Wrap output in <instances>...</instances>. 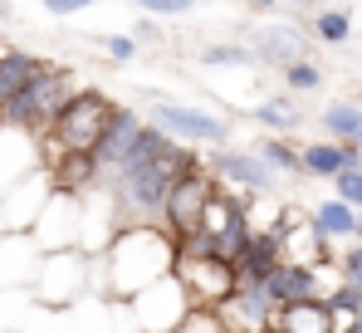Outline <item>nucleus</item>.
<instances>
[{
  "label": "nucleus",
  "mask_w": 362,
  "mask_h": 333,
  "mask_svg": "<svg viewBox=\"0 0 362 333\" xmlns=\"http://www.w3.org/2000/svg\"><path fill=\"white\" fill-rule=\"evenodd\" d=\"M177 235L167 225H118L108 245L93 255V289L108 299H132L152 279L172 275Z\"/></svg>",
  "instance_id": "obj_1"
},
{
  "label": "nucleus",
  "mask_w": 362,
  "mask_h": 333,
  "mask_svg": "<svg viewBox=\"0 0 362 333\" xmlns=\"http://www.w3.org/2000/svg\"><path fill=\"white\" fill-rule=\"evenodd\" d=\"M113 113H118V103H113L98 84H83V89L54 113V123L40 132V162L49 166V162H59V157H74V152H93Z\"/></svg>",
  "instance_id": "obj_2"
},
{
  "label": "nucleus",
  "mask_w": 362,
  "mask_h": 333,
  "mask_svg": "<svg viewBox=\"0 0 362 333\" xmlns=\"http://www.w3.org/2000/svg\"><path fill=\"white\" fill-rule=\"evenodd\" d=\"M83 84H88L83 74H74V69H64V64H49L30 89H20L10 103H0V128H20V132L40 137V132L54 123V113H59Z\"/></svg>",
  "instance_id": "obj_3"
},
{
  "label": "nucleus",
  "mask_w": 362,
  "mask_h": 333,
  "mask_svg": "<svg viewBox=\"0 0 362 333\" xmlns=\"http://www.w3.org/2000/svg\"><path fill=\"white\" fill-rule=\"evenodd\" d=\"M147 123L162 128L167 137H177L186 147H226L235 142V123L216 108H201V103H181V98H152L147 103Z\"/></svg>",
  "instance_id": "obj_4"
},
{
  "label": "nucleus",
  "mask_w": 362,
  "mask_h": 333,
  "mask_svg": "<svg viewBox=\"0 0 362 333\" xmlns=\"http://www.w3.org/2000/svg\"><path fill=\"white\" fill-rule=\"evenodd\" d=\"M88 289H93V255L83 250H45L30 279V299L40 309H69Z\"/></svg>",
  "instance_id": "obj_5"
},
{
  "label": "nucleus",
  "mask_w": 362,
  "mask_h": 333,
  "mask_svg": "<svg viewBox=\"0 0 362 333\" xmlns=\"http://www.w3.org/2000/svg\"><path fill=\"white\" fill-rule=\"evenodd\" d=\"M172 275L186 289L191 309H221L235 294V270L221 255H177L172 260Z\"/></svg>",
  "instance_id": "obj_6"
},
{
  "label": "nucleus",
  "mask_w": 362,
  "mask_h": 333,
  "mask_svg": "<svg viewBox=\"0 0 362 333\" xmlns=\"http://www.w3.org/2000/svg\"><path fill=\"white\" fill-rule=\"evenodd\" d=\"M78 230H83V201H78V191H59L54 186L45 196L35 225H30V240L40 245V255L45 250H78Z\"/></svg>",
  "instance_id": "obj_7"
},
{
  "label": "nucleus",
  "mask_w": 362,
  "mask_h": 333,
  "mask_svg": "<svg viewBox=\"0 0 362 333\" xmlns=\"http://www.w3.org/2000/svg\"><path fill=\"white\" fill-rule=\"evenodd\" d=\"M127 309L137 319V333H172L186 319L191 299H186V289L177 284V275H162V279H152L147 289H137L127 299Z\"/></svg>",
  "instance_id": "obj_8"
},
{
  "label": "nucleus",
  "mask_w": 362,
  "mask_h": 333,
  "mask_svg": "<svg viewBox=\"0 0 362 333\" xmlns=\"http://www.w3.org/2000/svg\"><path fill=\"white\" fill-rule=\"evenodd\" d=\"M221 186V176L211 171L206 162H196L191 171H181L177 181H172V191H167V206H162V225L172 230V235H186V230H196L201 221V206L211 201V191Z\"/></svg>",
  "instance_id": "obj_9"
},
{
  "label": "nucleus",
  "mask_w": 362,
  "mask_h": 333,
  "mask_svg": "<svg viewBox=\"0 0 362 333\" xmlns=\"http://www.w3.org/2000/svg\"><path fill=\"white\" fill-rule=\"evenodd\" d=\"M206 166H211V171H216L226 186H235V191H250V196H269V191L279 186V171L259 162V157H255V147H235V142H226V147H211Z\"/></svg>",
  "instance_id": "obj_10"
},
{
  "label": "nucleus",
  "mask_w": 362,
  "mask_h": 333,
  "mask_svg": "<svg viewBox=\"0 0 362 333\" xmlns=\"http://www.w3.org/2000/svg\"><path fill=\"white\" fill-rule=\"evenodd\" d=\"M245 45H250V55L259 69H284V64H294V59H308V30L303 25H259V30H250L245 35Z\"/></svg>",
  "instance_id": "obj_11"
},
{
  "label": "nucleus",
  "mask_w": 362,
  "mask_h": 333,
  "mask_svg": "<svg viewBox=\"0 0 362 333\" xmlns=\"http://www.w3.org/2000/svg\"><path fill=\"white\" fill-rule=\"evenodd\" d=\"M284 260V245H279V230H250L245 245L235 250L230 270H235V289H259L264 275Z\"/></svg>",
  "instance_id": "obj_12"
},
{
  "label": "nucleus",
  "mask_w": 362,
  "mask_h": 333,
  "mask_svg": "<svg viewBox=\"0 0 362 333\" xmlns=\"http://www.w3.org/2000/svg\"><path fill=\"white\" fill-rule=\"evenodd\" d=\"M142 128H147V113H142V108H127V103H118V113L108 118V128H103V137H98V147L88 152V157H93V166H98V181H103V176L113 171V162H118L122 152H127V142H132V137H137Z\"/></svg>",
  "instance_id": "obj_13"
},
{
  "label": "nucleus",
  "mask_w": 362,
  "mask_h": 333,
  "mask_svg": "<svg viewBox=\"0 0 362 333\" xmlns=\"http://www.w3.org/2000/svg\"><path fill=\"white\" fill-rule=\"evenodd\" d=\"M40 162V137H30V132H20V128H0V196L5 191H15Z\"/></svg>",
  "instance_id": "obj_14"
},
{
  "label": "nucleus",
  "mask_w": 362,
  "mask_h": 333,
  "mask_svg": "<svg viewBox=\"0 0 362 333\" xmlns=\"http://www.w3.org/2000/svg\"><path fill=\"white\" fill-rule=\"evenodd\" d=\"M264 333H338V319H333L328 299H294L269 314Z\"/></svg>",
  "instance_id": "obj_15"
},
{
  "label": "nucleus",
  "mask_w": 362,
  "mask_h": 333,
  "mask_svg": "<svg viewBox=\"0 0 362 333\" xmlns=\"http://www.w3.org/2000/svg\"><path fill=\"white\" fill-rule=\"evenodd\" d=\"M264 299L279 309V304H294V299H323L318 294V270L313 265H294V260H279L269 275H264Z\"/></svg>",
  "instance_id": "obj_16"
},
{
  "label": "nucleus",
  "mask_w": 362,
  "mask_h": 333,
  "mask_svg": "<svg viewBox=\"0 0 362 333\" xmlns=\"http://www.w3.org/2000/svg\"><path fill=\"white\" fill-rule=\"evenodd\" d=\"M40 265V245L30 240V230H15V235H0V289H30Z\"/></svg>",
  "instance_id": "obj_17"
},
{
  "label": "nucleus",
  "mask_w": 362,
  "mask_h": 333,
  "mask_svg": "<svg viewBox=\"0 0 362 333\" xmlns=\"http://www.w3.org/2000/svg\"><path fill=\"white\" fill-rule=\"evenodd\" d=\"M348 166H362V147H358V142H333V137H323V142L299 147V171H303V176H323V181H333V176L348 171Z\"/></svg>",
  "instance_id": "obj_18"
},
{
  "label": "nucleus",
  "mask_w": 362,
  "mask_h": 333,
  "mask_svg": "<svg viewBox=\"0 0 362 333\" xmlns=\"http://www.w3.org/2000/svg\"><path fill=\"white\" fill-rule=\"evenodd\" d=\"M216 314H221V324H226L230 333H264V329H269L274 304L264 299V289H235Z\"/></svg>",
  "instance_id": "obj_19"
},
{
  "label": "nucleus",
  "mask_w": 362,
  "mask_h": 333,
  "mask_svg": "<svg viewBox=\"0 0 362 333\" xmlns=\"http://www.w3.org/2000/svg\"><path fill=\"white\" fill-rule=\"evenodd\" d=\"M54 59L35 55V50H15V45H0V103H10L20 89H30Z\"/></svg>",
  "instance_id": "obj_20"
},
{
  "label": "nucleus",
  "mask_w": 362,
  "mask_h": 333,
  "mask_svg": "<svg viewBox=\"0 0 362 333\" xmlns=\"http://www.w3.org/2000/svg\"><path fill=\"white\" fill-rule=\"evenodd\" d=\"M308 225H313L323 240H353V235H358V211H353L348 201L328 196V201H318V206L308 211Z\"/></svg>",
  "instance_id": "obj_21"
},
{
  "label": "nucleus",
  "mask_w": 362,
  "mask_h": 333,
  "mask_svg": "<svg viewBox=\"0 0 362 333\" xmlns=\"http://www.w3.org/2000/svg\"><path fill=\"white\" fill-rule=\"evenodd\" d=\"M255 123H259L264 132L289 137V132L303 123V113H299V103H294V94H269L264 103H255Z\"/></svg>",
  "instance_id": "obj_22"
},
{
  "label": "nucleus",
  "mask_w": 362,
  "mask_h": 333,
  "mask_svg": "<svg viewBox=\"0 0 362 333\" xmlns=\"http://www.w3.org/2000/svg\"><path fill=\"white\" fill-rule=\"evenodd\" d=\"M323 132L333 137V142H358L362 147V118H358V98H333L328 108H323Z\"/></svg>",
  "instance_id": "obj_23"
},
{
  "label": "nucleus",
  "mask_w": 362,
  "mask_h": 333,
  "mask_svg": "<svg viewBox=\"0 0 362 333\" xmlns=\"http://www.w3.org/2000/svg\"><path fill=\"white\" fill-rule=\"evenodd\" d=\"M255 157L264 166H274L279 176H303L299 171V142H289V137H279V132H264V137L255 142Z\"/></svg>",
  "instance_id": "obj_24"
},
{
  "label": "nucleus",
  "mask_w": 362,
  "mask_h": 333,
  "mask_svg": "<svg viewBox=\"0 0 362 333\" xmlns=\"http://www.w3.org/2000/svg\"><path fill=\"white\" fill-rule=\"evenodd\" d=\"M201 59V69H250L255 55H250V45L245 40H221V45H201L196 50Z\"/></svg>",
  "instance_id": "obj_25"
},
{
  "label": "nucleus",
  "mask_w": 362,
  "mask_h": 333,
  "mask_svg": "<svg viewBox=\"0 0 362 333\" xmlns=\"http://www.w3.org/2000/svg\"><path fill=\"white\" fill-rule=\"evenodd\" d=\"M308 35H318L323 45L338 50V45L353 40V15H348V10H318V15L308 20Z\"/></svg>",
  "instance_id": "obj_26"
},
{
  "label": "nucleus",
  "mask_w": 362,
  "mask_h": 333,
  "mask_svg": "<svg viewBox=\"0 0 362 333\" xmlns=\"http://www.w3.org/2000/svg\"><path fill=\"white\" fill-rule=\"evenodd\" d=\"M279 79H284V94H318L323 89V69L313 64V59H294V64H284L279 69Z\"/></svg>",
  "instance_id": "obj_27"
},
{
  "label": "nucleus",
  "mask_w": 362,
  "mask_h": 333,
  "mask_svg": "<svg viewBox=\"0 0 362 333\" xmlns=\"http://www.w3.org/2000/svg\"><path fill=\"white\" fill-rule=\"evenodd\" d=\"M328 309H333V319H338V324L362 319V284H353V279H338V284L328 289Z\"/></svg>",
  "instance_id": "obj_28"
},
{
  "label": "nucleus",
  "mask_w": 362,
  "mask_h": 333,
  "mask_svg": "<svg viewBox=\"0 0 362 333\" xmlns=\"http://www.w3.org/2000/svg\"><path fill=\"white\" fill-rule=\"evenodd\" d=\"M142 15H152V20H181V15H191L201 0H132Z\"/></svg>",
  "instance_id": "obj_29"
},
{
  "label": "nucleus",
  "mask_w": 362,
  "mask_h": 333,
  "mask_svg": "<svg viewBox=\"0 0 362 333\" xmlns=\"http://www.w3.org/2000/svg\"><path fill=\"white\" fill-rule=\"evenodd\" d=\"M172 333H230V329L221 324L216 309H186V319H181Z\"/></svg>",
  "instance_id": "obj_30"
},
{
  "label": "nucleus",
  "mask_w": 362,
  "mask_h": 333,
  "mask_svg": "<svg viewBox=\"0 0 362 333\" xmlns=\"http://www.w3.org/2000/svg\"><path fill=\"white\" fill-rule=\"evenodd\" d=\"M333 196H338V201H348L353 211H362V166H348V171H338V176H333Z\"/></svg>",
  "instance_id": "obj_31"
},
{
  "label": "nucleus",
  "mask_w": 362,
  "mask_h": 333,
  "mask_svg": "<svg viewBox=\"0 0 362 333\" xmlns=\"http://www.w3.org/2000/svg\"><path fill=\"white\" fill-rule=\"evenodd\" d=\"M98 45H103V55L113 59V64H132V59L142 55V45H137V40H132L127 30H122V35H103Z\"/></svg>",
  "instance_id": "obj_32"
},
{
  "label": "nucleus",
  "mask_w": 362,
  "mask_h": 333,
  "mask_svg": "<svg viewBox=\"0 0 362 333\" xmlns=\"http://www.w3.org/2000/svg\"><path fill=\"white\" fill-rule=\"evenodd\" d=\"M338 275L353 279V284H362V240H358V245H348V250L338 255Z\"/></svg>",
  "instance_id": "obj_33"
},
{
  "label": "nucleus",
  "mask_w": 362,
  "mask_h": 333,
  "mask_svg": "<svg viewBox=\"0 0 362 333\" xmlns=\"http://www.w3.org/2000/svg\"><path fill=\"white\" fill-rule=\"evenodd\" d=\"M127 35H132L137 45H157V40H162V20H152V15H142V20H137V25H132Z\"/></svg>",
  "instance_id": "obj_34"
},
{
  "label": "nucleus",
  "mask_w": 362,
  "mask_h": 333,
  "mask_svg": "<svg viewBox=\"0 0 362 333\" xmlns=\"http://www.w3.org/2000/svg\"><path fill=\"white\" fill-rule=\"evenodd\" d=\"M98 0H45V10L49 15H59V20H69V15H83V10H93Z\"/></svg>",
  "instance_id": "obj_35"
},
{
  "label": "nucleus",
  "mask_w": 362,
  "mask_h": 333,
  "mask_svg": "<svg viewBox=\"0 0 362 333\" xmlns=\"http://www.w3.org/2000/svg\"><path fill=\"white\" fill-rule=\"evenodd\" d=\"M240 5H250V10H259V15H269V10H274L279 0H240Z\"/></svg>",
  "instance_id": "obj_36"
},
{
  "label": "nucleus",
  "mask_w": 362,
  "mask_h": 333,
  "mask_svg": "<svg viewBox=\"0 0 362 333\" xmlns=\"http://www.w3.org/2000/svg\"><path fill=\"white\" fill-rule=\"evenodd\" d=\"M0 20H10V5H5V0H0Z\"/></svg>",
  "instance_id": "obj_37"
},
{
  "label": "nucleus",
  "mask_w": 362,
  "mask_h": 333,
  "mask_svg": "<svg viewBox=\"0 0 362 333\" xmlns=\"http://www.w3.org/2000/svg\"><path fill=\"white\" fill-rule=\"evenodd\" d=\"M289 5H318V0H289Z\"/></svg>",
  "instance_id": "obj_38"
},
{
  "label": "nucleus",
  "mask_w": 362,
  "mask_h": 333,
  "mask_svg": "<svg viewBox=\"0 0 362 333\" xmlns=\"http://www.w3.org/2000/svg\"><path fill=\"white\" fill-rule=\"evenodd\" d=\"M358 240H362V211H358Z\"/></svg>",
  "instance_id": "obj_39"
},
{
  "label": "nucleus",
  "mask_w": 362,
  "mask_h": 333,
  "mask_svg": "<svg viewBox=\"0 0 362 333\" xmlns=\"http://www.w3.org/2000/svg\"><path fill=\"white\" fill-rule=\"evenodd\" d=\"M358 118H362V94H358Z\"/></svg>",
  "instance_id": "obj_40"
},
{
  "label": "nucleus",
  "mask_w": 362,
  "mask_h": 333,
  "mask_svg": "<svg viewBox=\"0 0 362 333\" xmlns=\"http://www.w3.org/2000/svg\"><path fill=\"white\" fill-rule=\"evenodd\" d=\"M0 333H10V329H5V324H0Z\"/></svg>",
  "instance_id": "obj_41"
}]
</instances>
